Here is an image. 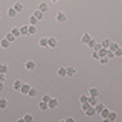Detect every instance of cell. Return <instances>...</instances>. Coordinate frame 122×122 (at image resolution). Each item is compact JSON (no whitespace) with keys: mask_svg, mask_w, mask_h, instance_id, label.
Instances as JSON below:
<instances>
[{"mask_svg":"<svg viewBox=\"0 0 122 122\" xmlns=\"http://www.w3.org/2000/svg\"><path fill=\"white\" fill-rule=\"evenodd\" d=\"M30 89H32V86H30V84H21V89H20V92H21L23 95H28Z\"/></svg>","mask_w":122,"mask_h":122,"instance_id":"cell-1","label":"cell"},{"mask_svg":"<svg viewBox=\"0 0 122 122\" xmlns=\"http://www.w3.org/2000/svg\"><path fill=\"white\" fill-rule=\"evenodd\" d=\"M47 104H49V110H52V108H56V107H58V99H55V98H51V101H49Z\"/></svg>","mask_w":122,"mask_h":122,"instance_id":"cell-2","label":"cell"},{"mask_svg":"<svg viewBox=\"0 0 122 122\" xmlns=\"http://www.w3.org/2000/svg\"><path fill=\"white\" fill-rule=\"evenodd\" d=\"M38 44H40L41 47H47V46H49V37H43V38H40Z\"/></svg>","mask_w":122,"mask_h":122,"instance_id":"cell-3","label":"cell"},{"mask_svg":"<svg viewBox=\"0 0 122 122\" xmlns=\"http://www.w3.org/2000/svg\"><path fill=\"white\" fill-rule=\"evenodd\" d=\"M34 17H35L38 21H41V20H43V18H44V12H41L40 9H37L35 12H34Z\"/></svg>","mask_w":122,"mask_h":122,"instance_id":"cell-4","label":"cell"},{"mask_svg":"<svg viewBox=\"0 0 122 122\" xmlns=\"http://www.w3.org/2000/svg\"><path fill=\"white\" fill-rule=\"evenodd\" d=\"M56 20H58L60 23H63V21H66V20H67V17H66V14H64V12H61V11H60V12H56Z\"/></svg>","mask_w":122,"mask_h":122,"instance_id":"cell-5","label":"cell"},{"mask_svg":"<svg viewBox=\"0 0 122 122\" xmlns=\"http://www.w3.org/2000/svg\"><path fill=\"white\" fill-rule=\"evenodd\" d=\"M56 44H58L56 38L55 37H49V46H47V47H56Z\"/></svg>","mask_w":122,"mask_h":122,"instance_id":"cell-6","label":"cell"},{"mask_svg":"<svg viewBox=\"0 0 122 122\" xmlns=\"http://www.w3.org/2000/svg\"><path fill=\"white\" fill-rule=\"evenodd\" d=\"M89 96H95V98H98V96H99V90H98V89H95V87H92V89L89 90Z\"/></svg>","mask_w":122,"mask_h":122,"instance_id":"cell-7","label":"cell"},{"mask_svg":"<svg viewBox=\"0 0 122 122\" xmlns=\"http://www.w3.org/2000/svg\"><path fill=\"white\" fill-rule=\"evenodd\" d=\"M26 69H28V70H34V69H35V61H32V60L26 61Z\"/></svg>","mask_w":122,"mask_h":122,"instance_id":"cell-8","label":"cell"},{"mask_svg":"<svg viewBox=\"0 0 122 122\" xmlns=\"http://www.w3.org/2000/svg\"><path fill=\"white\" fill-rule=\"evenodd\" d=\"M38 9H40L41 11V12H47V11H49V5H47V3H40V6H38Z\"/></svg>","mask_w":122,"mask_h":122,"instance_id":"cell-9","label":"cell"},{"mask_svg":"<svg viewBox=\"0 0 122 122\" xmlns=\"http://www.w3.org/2000/svg\"><path fill=\"white\" fill-rule=\"evenodd\" d=\"M17 11H15V8L12 6V8H9V9H8V15H9L11 18H14V17H17Z\"/></svg>","mask_w":122,"mask_h":122,"instance_id":"cell-10","label":"cell"},{"mask_svg":"<svg viewBox=\"0 0 122 122\" xmlns=\"http://www.w3.org/2000/svg\"><path fill=\"white\" fill-rule=\"evenodd\" d=\"M84 113H86L87 116H90V117H92V116H95V114H96V110H95V107L92 105L90 108H89V110H86V112H84Z\"/></svg>","mask_w":122,"mask_h":122,"instance_id":"cell-11","label":"cell"},{"mask_svg":"<svg viewBox=\"0 0 122 122\" xmlns=\"http://www.w3.org/2000/svg\"><path fill=\"white\" fill-rule=\"evenodd\" d=\"M0 46H2L3 49H8L11 46V41H8L6 38H3V40H0Z\"/></svg>","mask_w":122,"mask_h":122,"instance_id":"cell-12","label":"cell"},{"mask_svg":"<svg viewBox=\"0 0 122 122\" xmlns=\"http://www.w3.org/2000/svg\"><path fill=\"white\" fill-rule=\"evenodd\" d=\"M92 40V35H90V34H84V35H82V38H81V41H82V43L84 44H87V43H89V41Z\"/></svg>","mask_w":122,"mask_h":122,"instance_id":"cell-13","label":"cell"},{"mask_svg":"<svg viewBox=\"0 0 122 122\" xmlns=\"http://www.w3.org/2000/svg\"><path fill=\"white\" fill-rule=\"evenodd\" d=\"M116 119H117V114L114 113V112H110V113H108V117H107V121H110V122H114Z\"/></svg>","mask_w":122,"mask_h":122,"instance_id":"cell-14","label":"cell"},{"mask_svg":"<svg viewBox=\"0 0 122 122\" xmlns=\"http://www.w3.org/2000/svg\"><path fill=\"white\" fill-rule=\"evenodd\" d=\"M66 73H67V76H73L76 73V69L75 67H66Z\"/></svg>","mask_w":122,"mask_h":122,"instance_id":"cell-15","label":"cell"},{"mask_svg":"<svg viewBox=\"0 0 122 122\" xmlns=\"http://www.w3.org/2000/svg\"><path fill=\"white\" fill-rule=\"evenodd\" d=\"M108 113H110V110L104 107V108H102V112L99 113V114H101V117H102V119H107V117H108Z\"/></svg>","mask_w":122,"mask_h":122,"instance_id":"cell-16","label":"cell"},{"mask_svg":"<svg viewBox=\"0 0 122 122\" xmlns=\"http://www.w3.org/2000/svg\"><path fill=\"white\" fill-rule=\"evenodd\" d=\"M38 108H40V110H49V104H47V102H44V101H40Z\"/></svg>","mask_w":122,"mask_h":122,"instance_id":"cell-17","label":"cell"},{"mask_svg":"<svg viewBox=\"0 0 122 122\" xmlns=\"http://www.w3.org/2000/svg\"><path fill=\"white\" fill-rule=\"evenodd\" d=\"M20 32H21V35H29V26H21L20 28Z\"/></svg>","mask_w":122,"mask_h":122,"instance_id":"cell-18","label":"cell"},{"mask_svg":"<svg viewBox=\"0 0 122 122\" xmlns=\"http://www.w3.org/2000/svg\"><path fill=\"white\" fill-rule=\"evenodd\" d=\"M21 81H20V79H17V81H14V84H12V89H15V90H20L21 89Z\"/></svg>","mask_w":122,"mask_h":122,"instance_id":"cell-19","label":"cell"},{"mask_svg":"<svg viewBox=\"0 0 122 122\" xmlns=\"http://www.w3.org/2000/svg\"><path fill=\"white\" fill-rule=\"evenodd\" d=\"M14 8H15V11H17V12H21V11L25 9L23 3H20V2H18V3H15V5H14Z\"/></svg>","mask_w":122,"mask_h":122,"instance_id":"cell-20","label":"cell"},{"mask_svg":"<svg viewBox=\"0 0 122 122\" xmlns=\"http://www.w3.org/2000/svg\"><path fill=\"white\" fill-rule=\"evenodd\" d=\"M8 107V101L5 98H0V110H3V108H6Z\"/></svg>","mask_w":122,"mask_h":122,"instance_id":"cell-21","label":"cell"},{"mask_svg":"<svg viewBox=\"0 0 122 122\" xmlns=\"http://www.w3.org/2000/svg\"><path fill=\"white\" fill-rule=\"evenodd\" d=\"M56 73H58V76H61V78H63V76H67V73H66V67H60Z\"/></svg>","mask_w":122,"mask_h":122,"instance_id":"cell-22","label":"cell"},{"mask_svg":"<svg viewBox=\"0 0 122 122\" xmlns=\"http://www.w3.org/2000/svg\"><path fill=\"white\" fill-rule=\"evenodd\" d=\"M11 32H12V35H14L15 38L21 35V32H20V28H12V30H11Z\"/></svg>","mask_w":122,"mask_h":122,"instance_id":"cell-23","label":"cell"},{"mask_svg":"<svg viewBox=\"0 0 122 122\" xmlns=\"http://www.w3.org/2000/svg\"><path fill=\"white\" fill-rule=\"evenodd\" d=\"M89 104L95 107V105L98 104V98H95V96H89Z\"/></svg>","mask_w":122,"mask_h":122,"instance_id":"cell-24","label":"cell"},{"mask_svg":"<svg viewBox=\"0 0 122 122\" xmlns=\"http://www.w3.org/2000/svg\"><path fill=\"white\" fill-rule=\"evenodd\" d=\"M37 34V26L35 25H29V35H34Z\"/></svg>","mask_w":122,"mask_h":122,"instance_id":"cell-25","label":"cell"},{"mask_svg":"<svg viewBox=\"0 0 122 122\" xmlns=\"http://www.w3.org/2000/svg\"><path fill=\"white\" fill-rule=\"evenodd\" d=\"M5 38H6V40H8V41H11V43H14V41H15V37L12 35V32H8Z\"/></svg>","mask_w":122,"mask_h":122,"instance_id":"cell-26","label":"cell"},{"mask_svg":"<svg viewBox=\"0 0 122 122\" xmlns=\"http://www.w3.org/2000/svg\"><path fill=\"white\" fill-rule=\"evenodd\" d=\"M108 49H110L112 52H114V51H117V49H119V44H117V43H110Z\"/></svg>","mask_w":122,"mask_h":122,"instance_id":"cell-27","label":"cell"},{"mask_svg":"<svg viewBox=\"0 0 122 122\" xmlns=\"http://www.w3.org/2000/svg\"><path fill=\"white\" fill-rule=\"evenodd\" d=\"M104 104H101V102H98V104L96 105H95V110H96V113H101L102 112V108H104Z\"/></svg>","mask_w":122,"mask_h":122,"instance_id":"cell-28","label":"cell"},{"mask_svg":"<svg viewBox=\"0 0 122 122\" xmlns=\"http://www.w3.org/2000/svg\"><path fill=\"white\" fill-rule=\"evenodd\" d=\"M107 51H108V49H104V47H101L99 49V58H102V56H107Z\"/></svg>","mask_w":122,"mask_h":122,"instance_id":"cell-29","label":"cell"},{"mask_svg":"<svg viewBox=\"0 0 122 122\" xmlns=\"http://www.w3.org/2000/svg\"><path fill=\"white\" fill-rule=\"evenodd\" d=\"M110 43H112V41H110L108 38H105V40H104V41H102V43H101V46H102V47H104V49H108Z\"/></svg>","mask_w":122,"mask_h":122,"instance_id":"cell-30","label":"cell"},{"mask_svg":"<svg viewBox=\"0 0 122 122\" xmlns=\"http://www.w3.org/2000/svg\"><path fill=\"white\" fill-rule=\"evenodd\" d=\"M0 73H8V66L6 64H0Z\"/></svg>","mask_w":122,"mask_h":122,"instance_id":"cell-31","label":"cell"},{"mask_svg":"<svg viewBox=\"0 0 122 122\" xmlns=\"http://www.w3.org/2000/svg\"><path fill=\"white\" fill-rule=\"evenodd\" d=\"M87 46H89L90 49H95V46H96V40H93V38H92L89 43H87Z\"/></svg>","mask_w":122,"mask_h":122,"instance_id":"cell-32","label":"cell"},{"mask_svg":"<svg viewBox=\"0 0 122 122\" xmlns=\"http://www.w3.org/2000/svg\"><path fill=\"white\" fill-rule=\"evenodd\" d=\"M108 56H102V58H99V63H101V64H107V63H108Z\"/></svg>","mask_w":122,"mask_h":122,"instance_id":"cell-33","label":"cell"},{"mask_svg":"<svg viewBox=\"0 0 122 122\" xmlns=\"http://www.w3.org/2000/svg\"><path fill=\"white\" fill-rule=\"evenodd\" d=\"M79 99H81V102H87V101H89V95L84 93V95H81V96H79Z\"/></svg>","mask_w":122,"mask_h":122,"instance_id":"cell-34","label":"cell"},{"mask_svg":"<svg viewBox=\"0 0 122 122\" xmlns=\"http://www.w3.org/2000/svg\"><path fill=\"white\" fill-rule=\"evenodd\" d=\"M37 23H38V20H37V18L32 15V17L29 18V25H35V26H37Z\"/></svg>","mask_w":122,"mask_h":122,"instance_id":"cell-35","label":"cell"},{"mask_svg":"<svg viewBox=\"0 0 122 122\" xmlns=\"http://www.w3.org/2000/svg\"><path fill=\"white\" fill-rule=\"evenodd\" d=\"M28 95H29V96H32V98H34V96H37V89H34V87H32V89L29 90V93H28Z\"/></svg>","mask_w":122,"mask_h":122,"instance_id":"cell-36","label":"cell"},{"mask_svg":"<svg viewBox=\"0 0 122 122\" xmlns=\"http://www.w3.org/2000/svg\"><path fill=\"white\" fill-rule=\"evenodd\" d=\"M32 119H34V117H32V114H25V122H32Z\"/></svg>","mask_w":122,"mask_h":122,"instance_id":"cell-37","label":"cell"},{"mask_svg":"<svg viewBox=\"0 0 122 122\" xmlns=\"http://www.w3.org/2000/svg\"><path fill=\"white\" fill-rule=\"evenodd\" d=\"M90 104H89V101H87V102H82V110H84V112H86V110H89L90 108Z\"/></svg>","mask_w":122,"mask_h":122,"instance_id":"cell-38","label":"cell"},{"mask_svg":"<svg viewBox=\"0 0 122 122\" xmlns=\"http://www.w3.org/2000/svg\"><path fill=\"white\" fill-rule=\"evenodd\" d=\"M107 56H108V60H112V58H114V52H112L108 49V51H107Z\"/></svg>","mask_w":122,"mask_h":122,"instance_id":"cell-39","label":"cell"},{"mask_svg":"<svg viewBox=\"0 0 122 122\" xmlns=\"http://www.w3.org/2000/svg\"><path fill=\"white\" fill-rule=\"evenodd\" d=\"M92 56H93L95 60H98V61H99V52H98V51H93V53H92Z\"/></svg>","mask_w":122,"mask_h":122,"instance_id":"cell-40","label":"cell"},{"mask_svg":"<svg viewBox=\"0 0 122 122\" xmlns=\"http://www.w3.org/2000/svg\"><path fill=\"white\" fill-rule=\"evenodd\" d=\"M114 56H122V49L119 47L117 51H114Z\"/></svg>","mask_w":122,"mask_h":122,"instance_id":"cell-41","label":"cell"},{"mask_svg":"<svg viewBox=\"0 0 122 122\" xmlns=\"http://www.w3.org/2000/svg\"><path fill=\"white\" fill-rule=\"evenodd\" d=\"M41 101H44V102H49V101H51V96H49V95H44Z\"/></svg>","mask_w":122,"mask_h":122,"instance_id":"cell-42","label":"cell"},{"mask_svg":"<svg viewBox=\"0 0 122 122\" xmlns=\"http://www.w3.org/2000/svg\"><path fill=\"white\" fill-rule=\"evenodd\" d=\"M5 79H6V73H0V81L5 82Z\"/></svg>","mask_w":122,"mask_h":122,"instance_id":"cell-43","label":"cell"},{"mask_svg":"<svg viewBox=\"0 0 122 122\" xmlns=\"http://www.w3.org/2000/svg\"><path fill=\"white\" fill-rule=\"evenodd\" d=\"M101 47H102V46H101V43H96V46H95V49H93V51H99Z\"/></svg>","mask_w":122,"mask_h":122,"instance_id":"cell-44","label":"cell"},{"mask_svg":"<svg viewBox=\"0 0 122 122\" xmlns=\"http://www.w3.org/2000/svg\"><path fill=\"white\" fill-rule=\"evenodd\" d=\"M66 122H75V119H73V117H67Z\"/></svg>","mask_w":122,"mask_h":122,"instance_id":"cell-45","label":"cell"},{"mask_svg":"<svg viewBox=\"0 0 122 122\" xmlns=\"http://www.w3.org/2000/svg\"><path fill=\"white\" fill-rule=\"evenodd\" d=\"M3 89H5V86H3V81H0V92H2Z\"/></svg>","mask_w":122,"mask_h":122,"instance_id":"cell-46","label":"cell"},{"mask_svg":"<svg viewBox=\"0 0 122 122\" xmlns=\"http://www.w3.org/2000/svg\"><path fill=\"white\" fill-rule=\"evenodd\" d=\"M51 2H58V0H51Z\"/></svg>","mask_w":122,"mask_h":122,"instance_id":"cell-47","label":"cell"},{"mask_svg":"<svg viewBox=\"0 0 122 122\" xmlns=\"http://www.w3.org/2000/svg\"><path fill=\"white\" fill-rule=\"evenodd\" d=\"M0 18H2V12H0Z\"/></svg>","mask_w":122,"mask_h":122,"instance_id":"cell-48","label":"cell"}]
</instances>
